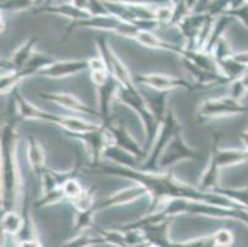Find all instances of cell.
<instances>
[{
	"label": "cell",
	"instance_id": "cell-1",
	"mask_svg": "<svg viewBox=\"0 0 248 247\" xmlns=\"http://www.w3.org/2000/svg\"><path fill=\"white\" fill-rule=\"evenodd\" d=\"M84 172H93L105 176L120 177L134 183L143 185L148 190V197L151 199V207L148 213H153L162 209L163 204L168 199L186 198L194 201L214 204L224 208H245L237 201L232 200L222 194L215 192H204L198 187L188 184L178 180L177 177L168 171L147 172L142 169H132L126 167L117 166L114 163H90L83 166Z\"/></svg>",
	"mask_w": 248,
	"mask_h": 247
},
{
	"label": "cell",
	"instance_id": "cell-2",
	"mask_svg": "<svg viewBox=\"0 0 248 247\" xmlns=\"http://www.w3.org/2000/svg\"><path fill=\"white\" fill-rule=\"evenodd\" d=\"M17 132L13 122H6L1 128L0 151H1V204L4 210L16 207L25 193L21 171L17 160Z\"/></svg>",
	"mask_w": 248,
	"mask_h": 247
},
{
	"label": "cell",
	"instance_id": "cell-3",
	"mask_svg": "<svg viewBox=\"0 0 248 247\" xmlns=\"http://www.w3.org/2000/svg\"><path fill=\"white\" fill-rule=\"evenodd\" d=\"M179 131H182V126H180L179 121H178L174 109L172 106H169L163 121L159 125L157 135H155V140H153V144L151 146L148 156L142 162L140 169L147 172H158V162L161 155L163 153L167 145L172 141L175 133H178Z\"/></svg>",
	"mask_w": 248,
	"mask_h": 247
},
{
	"label": "cell",
	"instance_id": "cell-4",
	"mask_svg": "<svg viewBox=\"0 0 248 247\" xmlns=\"http://www.w3.org/2000/svg\"><path fill=\"white\" fill-rule=\"evenodd\" d=\"M248 108L241 101L234 100L231 97H222V98L205 99L197 110V119L199 122L209 121V120L217 119V117L233 116L247 113Z\"/></svg>",
	"mask_w": 248,
	"mask_h": 247
},
{
	"label": "cell",
	"instance_id": "cell-5",
	"mask_svg": "<svg viewBox=\"0 0 248 247\" xmlns=\"http://www.w3.org/2000/svg\"><path fill=\"white\" fill-rule=\"evenodd\" d=\"M134 81L137 85L155 92H170L174 89L193 92L198 88L197 84H191L186 79L163 73H140L134 76Z\"/></svg>",
	"mask_w": 248,
	"mask_h": 247
},
{
	"label": "cell",
	"instance_id": "cell-6",
	"mask_svg": "<svg viewBox=\"0 0 248 247\" xmlns=\"http://www.w3.org/2000/svg\"><path fill=\"white\" fill-rule=\"evenodd\" d=\"M200 158V152L198 149L188 146L183 137L182 131L175 133L172 141L167 145L163 153L161 155L158 162V171H167L182 161H195Z\"/></svg>",
	"mask_w": 248,
	"mask_h": 247
},
{
	"label": "cell",
	"instance_id": "cell-7",
	"mask_svg": "<svg viewBox=\"0 0 248 247\" xmlns=\"http://www.w3.org/2000/svg\"><path fill=\"white\" fill-rule=\"evenodd\" d=\"M63 135L69 139L78 140L85 145L89 153V162L98 163L103 158V153L109 145H112V137L110 131L105 125L100 129L94 131H88V132L71 133L64 132Z\"/></svg>",
	"mask_w": 248,
	"mask_h": 247
},
{
	"label": "cell",
	"instance_id": "cell-8",
	"mask_svg": "<svg viewBox=\"0 0 248 247\" xmlns=\"http://www.w3.org/2000/svg\"><path fill=\"white\" fill-rule=\"evenodd\" d=\"M108 128V130L110 131L112 137V144L117 145L121 148L126 149L127 152H130L131 155H134L135 157L139 158L141 162L146 160V157L148 156V152L145 149V146L135 140L134 136L128 132L127 128L125 126L123 121L114 122L111 121L110 124L105 125Z\"/></svg>",
	"mask_w": 248,
	"mask_h": 247
},
{
	"label": "cell",
	"instance_id": "cell-9",
	"mask_svg": "<svg viewBox=\"0 0 248 247\" xmlns=\"http://www.w3.org/2000/svg\"><path fill=\"white\" fill-rule=\"evenodd\" d=\"M40 120L55 124V125L60 126L62 129L63 132L71 133L88 132V131L98 130L103 126V124L88 121V120L82 119V117L72 116V115H58L53 114V113L45 112V110H42L41 115H40Z\"/></svg>",
	"mask_w": 248,
	"mask_h": 247
},
{
	"label": "cell",
	"instance_id": "cell-10",
	"mask_svg": "<svg viewBox=\"0 0 248 247\" xmlns=\"http://www.w3.org/2000/svg\"><path fill=\"white\" fill-rule=\"evenodd\" d=\"M224 136L222 132H215L213 135V141H211L210 147V156H209V163L206 168L202 172V178L199 180V184L197 185L200 190L204 192H214L220 187L218 183V177H220V165L217 160V151L218 144H220L221 137Z\"/></svg>",
	"mask_w": 248,
	"mask_h": 247
},
{
	"label": "cell",
	"instance_id": "cell-11",
	"mask_svg": "<svg viewBox=\"0 0 248 247\" xmlns=\"http://www.w3.org/2000/svg\"><path fill=\"white\" fill-rule=\"evenodd\" d=\"M38 98L42 100L51 101V103L56 104L58 106L67 109L69 112L79 113L83 115H90V116H95L100 120V114H99L98 109H93L84 101L80 100L79 98H77L74 94L71 93H38Z\"/></svg>",
	"mask_w": 248,
	"mask_h": 247
},
{
	"label": "cell",
	"instance_id": "cell-12",
	"mask_svg": "<svg viewBox=\"0 0 248 247\" xmlns=\"http://www.w3.org/2000/svg\"><path fill=\"white\" fill-rule=\"evenodd\" d=\"M143 197H148V190L143 185L139 184V183H134L130 187L117 190V192H115L111 196L98 201L95 204V212L108 209V208L111 207H119V205H126V204L135 203V201L143 198Z\"/></svg>",
	"mask_w": 248,
	"mask_h": 247
},
{
	"label": "cell",
	"instance_id": "cell-13",
	"mask_svg": "<svg viewBox=\"0 0 248 247\" xmlns=\"http://www.w3.org/2000/svg\"><path fill=\"white\" fill-rule=\"evenodd\" d=\"M120 84L114 77L107 83L98 85L96 88V100H98V112L100 114V124L108 125L111 120V103L116 100V93Z\"/></svg>",
	"mask_w": 248,
	"mask_h": 247
},
{
	"label": "cell",
	"instance_id": "cell-14",
	"mask_svg": "<svg viewBox=\"0 0 248 247\" xmlns=\"http://www.w3.org/2000/svg\"><path fill=\"white\" fill-rule=\"evenodd\" d=\"M87 69H89V61L88 60L56 61L51 66L42 69L40 72V76L52 79L67 78V77L76 76Z\"/></svg>",
	"mask_w": 248,
	"mask_h": 247
},
{
	"label": "cell",
	"instance_id": "cell-15",
	"mask_svg": "<svg viewBox=\"0 0 248 247\" xmlns=\"http://www.w3.org/2000/svg\"><path fill=\"white\" fill-rule=\"evenodd\" d=\"M36 42H37V38L30 37L13 53L10 58L1 60V73L17 72L22 69L35 53Z\"/></svg>",
	"mask_w": 248,
	"mask_h": 247
},
{
	"label": "cell",
	"instance_id": "cell-16",
	"mask_svg": "<svg viewBox=\"0 0 248 247\" xmlns=\"http://www.w3.org/2000/svg\"><path fill=\"white\" fill-rule=\"evenodd\" d=\"M180 61L183 62V66L186 71L191 74L194 79H195V84L198 88L204 87H214V85H230L231 82L224 76V74L213 73V72H207L205 69H202L198 67L197 65H194L189 60L184 57H179Z\"/></svg>",
	"mask_w": 248,
	"mask_h": 247
},
{
	"label": "cell",
	"instance_id": "cell-17",
	"mask_svg": "<svg viewBox=\"0 0 248 247\" xmlns=\"http://www.w3.org/2000/svg\"><path fill=\"white\" fill-rule=\"evenodd\" d=\"M26 152H28V161L30 165L31 169L38 181H41L42 176H44L45 171H46V153L35 136H28V142H26Z\"/></svg>",
	"mask_w": 248,
	"mask_h": 247
},
{
	"label": "cell",
	"instance_id": "cell-18",
	"mask_svg": "<svg viewBox=\"0 0 248 247\" xmlns=\"http://www.w3.org/2000/svg\"><path fill=\"white\" fill-rule=\"evenodd\" d=\"M104 160L110 161L114 165L117 166L126 167V168H132V169H140L141 168L142 162L137 157H135L134 155H131L130 152H127L126 149L121 148L117 145H109V146L105 148L103 153Z\"/></svg>",
	"mask_w": 248,
	"mask_h": 247
},
{
	"label": "cell",
	"instance_id": "cell-19",
	"mask_svg": "<svg viewBox=\"0 0 248 247\" xmlns=\"http://www.w3.org/2000/svg\"><path fill=\"white\" fill-rule=\"evenodd\" d=\"M136 42H139L142 46L148 47V49H164V51L172 52V53L177 54V56H182L184 47L179 46V45L170 44V42H166V41L161 40L157 35L152 33V31H146V30H140L137 35L134 38Z\"/></svg>",
	"mask_w": 248,
	"mask_h": 247
},
{
	"label": "cell",
	"instance_id": "cell-20",
	"mask_svg": "<svg viewBox=\"0 0 248 247\" xmlns=\"http://www.w3.org/2000/svg\"><path fill=\"white\" fill-rule=\"evenodd\" d=\"M35 13H48L61 15V16L68 17L72 21H80V20H87L93 16L90 10L77 6L76 4H62V5H46L44 8H38Z\"/></svg>",
	"mask_w": 248,
	"mask_h": 247
},
{
	"label": "cell",
	"instance_id": "cell-21",
	"mask_svg": "<svg viewBox=\"0 0 248 247\" xmlns=\"http://www.w3.org/2000/svg\"><path fill=\"white\" fill-rule=\"evenodd\" d=\"M217 160L220 168L238 166L243 163H248V151L238 148H221L218 147Z\"/></svg>",
	"mask_w": 248,
	"mask_h": 247
},
{
	"label": "cell",
	"instance_id": "cell-22",
	"mask_svg": "<svg viewBox=\"0 0 248 247\" xmlns=\"http://www.w3.org/2000/svg\"><path fill=\"white\" fill-rule=\"evenodd\" d=\"M145 98L146 100H147L148 106H150L153 116H155V124H157V126H158L159 129V125H161L162 121H163L164 116H166L167 114V110H168L169 108V106H167L168 92H155V94H153L150 98H147L145 95Z\"/></svg>",
	"mask_w": 248,
	"mask_h": 247
},
{
	"label": "cell",
	"instance_id": "cell-23",
	"mask_svg": "<svg viewBox=\"0 0 248 247\" xmlns=\"http://www.w3.org/2000/svg\"><path fill=\"white\" fill-rule=\"evenodd\" d=\"M95 193L96 188L92 187L85 189L84 193L76 200H72V205L77 209V212H87V210L95 208Z\"/></svg>",
	"mask_w": 248,
	"mask_h": 247
},
{
	"label": "cell",
	"instance_id": "cell-24",
	"mask_svg": "<svg viewBox=\"0 0 248 247\" xmlns=\"http://www.w3.org/2000/svg\"><path fill=\"white\" fill-rule=\"evenodd\" d=\"M1 223H3V229L9 234H19L24 228V219L13 210H6Z\"/></svg>",
	"mask_w": 248,
	"mask_h": 247
},
{
	"label": "cell",
	"instance_id": "cell-25",
	"mask_svg": "<svg viewBox=\"0 0 248 247\" xmlns=\"http://www.w3.org/2000/svg\"><path fill=\"white\" fill-rule=\"evenodd\" d=\"M215 193L222 194L232 200L237 201L241 205L248 209V187L245 188H224L218 187L217 189L214 190Z\"/></svg>",
	"mask_w": 248,
	"mask_h": 247
},
{
	"label": "cell",
	"instance_id": "cell-26",
	"mask_svg": "<svg viewBox=\"0 0 248 247\" xmlns=\"http://www.w3.org/2000/svg\"><path fill=\"white\" fill-rule=\"evenodd\" d=\"M66 198L64 193H63L62 187L57 188V189L47 190V192H42L41 198L38 199L35 203V207L37 208H44L48 207V205H55V204L62 203Z\"/></svg>",
	"mask_w": 248,
	"mask_h": 247
},
{
	"label": "cell",
	"instance_id": "cell-27",
	"mask_svg": "<svg viewBox=\"0 0 248 247\" xmlns=\"http://www.w3.org/2000/svg\"><path fill=\"white\" fill-rule=\"evenodd\" d=\"M230 97L234 100L241 101V99L248 93V71L240 78L234 79L230 83Z\"/></svg>",
	"mask_w": 248,
	"mask_h": 247
},
{
	"label": "cell",
	"instance_id": "cell-28",
	"mask_svg": "<svg viewBox=\"0 0 248 247\" xmlns=\"http://www.w3.org/2000/svg\"><path fill=\"white\" fill-rule=\"evenodd\" d=\"M211 54H213V57L215 58L217 65L220 62H222V61L227 60V58L233 56L231 46H230L229 41H227V38L225 37V36H221V37L218 38V41L216 42L215 46H214Z\"/></svg>",
	"mask_w": 248,
	"mask_h": 247
},
{
	"label": "cell",
	"instance_id": "cell-29",
	"mask_svg": "<svg viewBox=\"0 0 248 247\" xmlns=\"http://www.w3.org/2000/svg\"><path fill=\"white\" fill-rule=\"evenodd\" d=\"M63 193L66 196V198L69 201L76 200V199L79 198L83 193L85 192V189L83 188V185L80 184V182L78 181V178H71V180L67 181L64 184L62 185Z\"/></svg>",
	"mask_w": 248,
	"mask_h": 247
},
{
	"label": "cell",
	"instance_id": "cell-30",
	"mask_svg": "<svg viewBox=\"0 0 248 247\" xmlns=\"http://www.w3.org/2000/svg\"><path fill=\"white\" fill-rule=\"evenodd\" d=\"M35 0H9L6 3L1 4V10L19 11L30 8Z\"/></svg>",
	"mask_w": 248,
	"mask_h": 247
},
{
	"label": "cell",
	"instance_id": "cell-31",
	"mask_svg": "<svg viewBox=\"0 0 248 247\" xmlns=\"http://www.w3.org/2000/svg\"><path fill=\"white\" fill-rule=\"evenodd\" d=\"M215 240L216 245L222 247L231 246L232 242H233V236H232L231 231L229 230H218L213 237Z\"/></svg>",
	"mask_w": 248,
	"mask_h": 247
},
{
	"label": "cell",
	"instance_id": "cell-32",
	"mask_svg": "<svg viewBox=\"0 0 248 247\" xmlns=\"http://www.w3.org/2000/svg\"><path fill=\"white\" fill-rule=\"evenodd\" d=\"M226 14L230 15L231 17H236V19L240 20V21L248 29V4H245V5H242L238 9L229 10Z\"/></svg>",
	"mask_w": 248,
	"mask_h": 247
},
{
	"label": "cell",
	"instance_id": "cell-33",
	"mask_svg": "<svg viewBox=\"0 0 248 247\" xmlns=\"http://www.w3.org/2000/svg\"><path fill=\"white\" fill-rule=\"evenodd\" d=\"M240 139L242 140L243 145H245L246 151H248V126L245 131H242V132L240 133Z\"/></svg>",
	"mask_w": 248,
	"mask_h": 247
},
{
	"label": "cell",
	"instance_id": "cell-34",
	"mask_svg": "<svg viewBox=\"0 0 248 247\" xmlns=\"http://www.w3.org/2000/svg\"><path fill=\"white\" fill-rule=\"evenodd\" d=\"M20 247H41V245L38 244L35 240H30V241H21L20 242Z\"/></svg>",
	"mask_w": 248,
	"mask_h": 247
},
{
	"label": "cell",
	"instance_id": "cell-35",
	"mask_svg": "<svg viewBox=\"0 0 248 247\" xmlns=\"http://www.w3.org/2000/svg\"><path fill=\"white\" fill-rule=\"evenodd\" d=\"M247 4H248V0H247Z\"/></svg>",
	"mask_w": 248,
	"mask_h": 247
}]
</instances>
